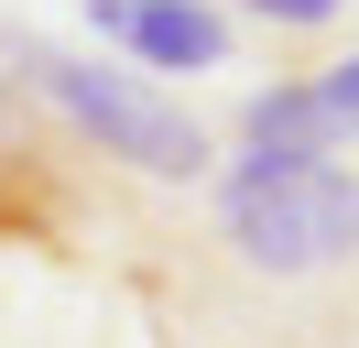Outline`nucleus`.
I'll list each match as a JSON object with an SVG mask.
<instances>
[{"label":"nucleus","instance_id":"obj_2","mask_svg":"<svg viewBox=\"0 0 359 348\" xmlns=\"http://www.w3.org/2000/svg\"><path fill=\"white\" fill-rule=\"evenodd\" d=\"M0 65L11 76H33V98H55L76 130H88L109 163H131V174H163V185H196L207 174V130L185 120L175 98H153L142 76H109V65H88V55H55V44H0Z\"/></svg>","mask_w":359,"mask_h":348},{"label":"nucleus","instance_id":"obj_3","mask_svg":"<svg viewBox=\"0 0 359 348\" xmlns=\"http://www.w3.org/2000/svg\"><path fill=\"white\" fill-rule=\"evenodd\" d=\"M88 33L120 44L131 65H153V76H207V65H229V11L218 0H88Z\"/></svg>","mask_w":359,"mask_h":348},{"label":"nucleus","instance_id":"obj_4","mask_svg":"<svg viewBox=\"0 0 359 348\" xmlns=\"http://www.w3.org/2000/svg\"><path fill=\"white\" fill-rule=\"evenodd\" d=\"M348 130L359 120L327 98V76H283V87H262V98L240 109V142H272V152H337Z\"/></svg>","mask_w":359,"mask_h":348},{"label":"nucleus","instance_id":"obj_6","mask_svg":"<svg viewBox=\"0 0 359 348\" xmlns=\"http://www.w3.org/2000/svg\"><path fill=\"white\" fill-rule=\"evenodd\" d=\"M316 76H327V98H337V109H348V120H359V55H337V65H316Z\"/></svg>","mask_w":359,"mask_h":348},{"label":"nucleus","instance_id":"obj_5","mask_svg":"<svg viewBox=\"0 0 359 348\" xmlns=\"http://www.w3.org/2000/svg\"><path fill=\"white\" fill-rule=\"evenodd\" d=\"M240 11H250V22H272V33H327L348 0H240Z\"/></svg>","mask_w":359,"mask_h":348},{"label":"nucleus","instance_id":"obj_1","mask_svg":"<svg viewBox=\"0 0 359 348\" xmlns=\"http://www.w3.org/2000/svg\"><path fill=\"white\" fill-rule=\"evenodd\" d=\"M218 239L272 283L337 272V261H359V174L337 152L240 142V163L218 174Z\"/></svg>","mask_w":359,"mask_h":348}]
</instances>
